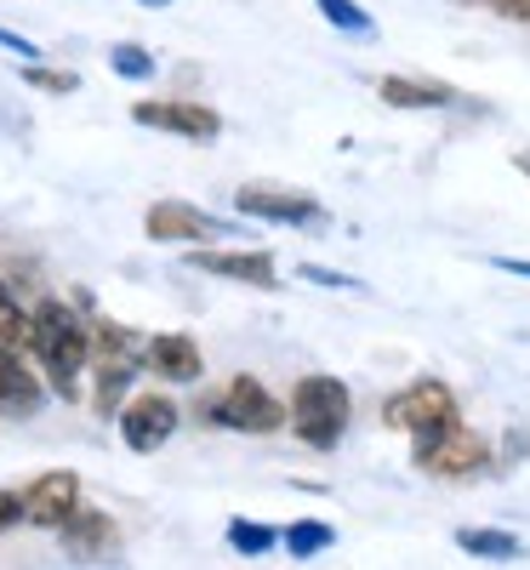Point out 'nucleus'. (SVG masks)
Segmentation results:
<instances>
[{"label": "nucleus", "mask_w": 530, "mask_h": 570, "mask_svg": "<svg viewBox=\"0 0 530 570\" xmlns=\"http://www.w3.org/2000/svg\"><path fill=\"white\" fill-rule=\"evenodd\" d=\"M206 416L217 428H234V434H274V428H285V405L257 383V376H234L223 389V400L206 405Z\"/></svg>", "instance_id": "20e7f679"}, {"label": "nucleus", "mask_w": 530, "mask_h": 570, "mask_svg": "<svg viewBox=\"0 0 530 570\" xmlns=\"http://www.w3.org/2000/svg\"><path fill=\"white\" fill-rule=\"evenodd\" d=\"M131 120L137 126H155V131H171V137H188V142H212L223 131L217 109L206 104H131Z\"/></svg>", "instance_id": "6e6552de"}, {"label": "nucleus", "mask_w": 530, "mask_h": 570, "mask_svg": "<svg viewBox=\"0 0 530 570\" xmlns=\"http://www.w3.org/2000/svg\"><path fill=\"white\" fill-rule=\"evenodd\" d=\"M75 508H80V480L75 473H40V480L23 491V519L40 525V531H58Z\"/></svg>", "instance_id": "9d476101"}, {"label": "nucleus", "mask_w": 530, "mask_h": 570, "mask_svg": "<svg viewBox=\"0 0 530 570\" xmlns=\"http://www.w3.org/2000/svg\"><path fill=\"white\" fill-rule=\"evenodd\" d=\"M497 268H502V274H519V279H530V263H524V257H502Z\"/></svg>", "instance_id": "bb28decb"}, {"label": "nucleus", "mask_w": 530, "mask_h": 570, "mask_svg": "<svg viewBox=\"0 0 530 570\" xmlns=\"http://www.w3.org/2000/svg\"><path fill=\"white\" fill-rule=\"evenodd\" d=\"M331 542H336V531L320 525V519H297V525L285 531V548H292V559H314V553H325Z\"/></svg>", "instance_id": "6ab92c4d"}, {"label": "nucleus", "mask_w": 530, "mask_h": 570, "mask_svg": "<svg viewBox=\"0 0 530 570\" xmlns=\"http://www.w3.org/2000/svg\"><path fill=\"white\" fill-rule=\"evenodd\" d=\"M411 456H416L422 473H433V480H468V473L491 468V445H485V434H473L462 416L445 422L440 434L411 440Z\"/></svg>", "instance_id": "7ed1b4c3"}, {"label": "nucleus", "mask_w": 530, "mask_h": 570, "mask_svg": "<svg viewBox=\"0 0 530 570\" xmlns=\"http://www.w3.org/2000/svg\"><path fill=\"white\" fill-rule=\"evenodd\" d=\"M188 268L217 274V279H239V285H257V292H274V285H279L268 252H188Z\"/></svg>", "instance_id": "9b49d317"}, {"label": "nucleus", "mask_w": 530, "mask_h": 570, "mask_svg": "<svg viewBox=\"0 0 530 570\" xmlns=\"http://www.w3.org/2000/svg\"><path fill=\"white\" fill-rule=\"evenodd\" d=\"M143 365H149L155 376H166V383H200V376H206L200 343L183 337V331H166V337H155L149 348H143Z\"/></svg>", "instance_id": "ddd939ff"}, {"label": "nucleus", "mask_w": 530, "mask_h": 570, "mask_svg": "<svg viewBox=\"0 0 530 570\" xmlns=\"http://www.w3.org/2000/svg\"><path fill=\"white\" fill-rule=\"evenodd\" d=\"M23 80H29L35 91H58V98H63V91H75V86H80V80H75L69 69H40V63H29V69H23Z\"/></svg>", "instance_id": "5701e85b"}, {"label": "nucleus", "mask_w": 530, "mask_h": 570, "mask_svg": "<svg viewBox=\"0 0 530 570\" xmlns=\"http://www.w3.org/2000/svg\"><path fill=\"white\" fill-rule=\"evenodd\" d=\"M376 91L394 109H445L451 104V86H428V80H405V75H389Z\"/></svg>", "instance_id": "2eb2a0df"}, {"label": "nucleus", "mask_w": 530, "mask_h": 570, "mask_svg": "<svg viewBox=\"0 0 530 570\" xmlns=\"http://www.w3.org/2000/svg\"><path fill=\"white\" fill-rule=\"evenodd\" d=\"M40 400H46V389L35 383V371L12 348H0V416H35Z\"/></svg>", "instance_id": "4468645a"}, {"label": "nucleus", "mask_w": 530, "mask_h": 570, "mask_svg": "<svg viewBox=\"0 0 530 570\" xmlns=\"http://www.w3.org/2000/svg\"><path fill=\"white\" fill-rule=\"evenodd\" d=\"M303 279L325 285V292H349V285H360V279H349V274H336V268H320V263H303Z\"/></svg>", "instance_id": "b1692460"}, {"label": "nucleus", "mask_w": 530, "mask_h": 570, "mask_svg": "<svg viewBox=\"0 0 530 570\" xmlns=\"http://www.w3.org/2000/svg\"><path fill=\"white\" fill-rule=\"evenodd\" d=\"M18 519H23V497L18 491H0V537H7Z\"/></svg>", "instance_id": "393cba45"}, {"label": "nucleus", "mask_w": 530, "mask_h": 570, "mask_svg": "<svg viewBox=\"0 0 530 570\" xmlns=\"http://www.w3.org/2000/svg\"><path fill=\"white\" fill-rule=\"evenodd\" d=\"M29 337H35V314H23V308H18V297H12V285L0 279V348L23 354V348H29Z\"/></svg>", "instance_id": "dca6fc26"}, {"label": "nucleus", "mask_w": 530, "mask_h": 570, "mask_svg": "<svg viewBox=\"0 0 530 570\" xmlns=\"http://www.w3.org/2000/svg\"><path fill=\"white\" fill-rule=\"evenodd\" d=\"M457 548L473 559H519V537L508 531H457Z\"/></svg>", "instance_id": "a211bd4d"}, {"label": "nucleus", "mask_w": 530, "mask_h": 570, "mask_svg": "<svg viewBox=\"0 0 530 570\" xmlns=\"http://www.w3.org/2000/svg\"><path fill=\"white\" fill-rule=\"evenodd\" d=\"M143 228H149V240H160V246H183V240H228V223H217L212 212L183 206V200H160V206H149Z\"/></svg>", "instance_id": "0eeeda50"}, {"label": "nucleus", "mask_w": 530, "mask_h": 570, "mask_svg": "<svg viewBox=\"0 0 530 570\" xmlns=\"http://www.w3.org/2000/svg\"><path fill=\"white\" fill-rule=\"evenodd\" d=\"M29 354L40 360V371L52 376V389L63 400H80V371L91 360V325L69 308V303H40L35 308V337Z\"/></svg>", "instance_id": "f257e3e1"}, {"label": "nucleus", "mask_w": 530, "mask_h": 570, "mask_svg": "<svg viewBox=\"0 0 530 570\" xmlns=\"http://www.w3.org/2000/svg\"><path fill=\"white\" fill-rule=\"evenodd\" d=\"M234 206L246 212V217H263V223H325V212H320V200H308V195H292V188H263V183H246L234 195Z\"/></svg>", "instance_id": "1a4fd4ad"}, {"label": "nucleus", "mask_w": 530, "mask_h": 570, "mask_svg": "<svg viewBox=\"0 0 530 570\" xmlns=\"http://www.w3.org/2000/svg\"><path fill=\"white\" fill-rule=\"evenodd\" d=\"M349 416H354L349 383H336V376H297V389H292V428H297L303 445L336 451L343 434H349Z\"/></svg>", "instance_id": "f03ea898"}, {"label": "nucleus", "mask_w": 530, "mask_h": 570, "mask_svg": "<svg viewBox=\"0 0 530 570\" xmlns=\"http://www.w3.org/2000/svg\"><path fill=\"white\" fill-rule=\"evenodd\" d=\"M109 69L126 75V80H155V58H149V46H137V40H120V46H115Z\"/></svg>", "instance_id": "aec40b11"}, {"label": "nucleus", "mask_w": 530, "mask_h": 570, "mask_svg": "<svg viewBox=\"0 0 530 570\" xmlns=\"http://www.w3.org/2000/svg\"><path fill=\"white\" fill-rule=\"evenodd\" d=\"M274 542H279V537H274L268 525H252V519H234V525H228V548L246 553V559H263Z\"/></svg>", "instance_id": "412c9836"}, {"label": "nucleus", "mask_w": 530, "mask_h": 570, "mask_svg": "<svg viewBox=\"0 0 530 570\" xmlns=\"http://www.w3.org/2000/svg\"><path fill=\"white\" fill-rule=\"evenodd\" d=\"M382 422L389 428H400V434H411V440H422V434H440L445 422H457V394L445 389V383H411L405 394H394L389 405H382Z\"/></svg>", "instance_id": "39448f33"}, {"label": "nucleus", "mask_w": 530, "mask_h": 570, "mask_svg": "<svg viewBox=\"0 0 530 570\" xmlns=\"http://www.w3.org/2000/svg\"><path fill=\"white\" fill-rule=\"evenodd\" d=\"M0 46H12V52H18V58H29V63L40 58V46H29V40H18V35H7V29H0Z\"/></svg>", "instance_id": "a878e982"}, {"label": "nucleus", "mask_w": 530, "mask_h": 570, "mask_svg": "<svg viewBox=\"0 0 530 570\" xmlns=\"http://www.w3.org/2000/svg\"><path fill=\"white\" fill-rule=\"evenodd\" d=\"M171 434H177V405H171L166 394H137V400L120 411V440H126L137 456L160 451Z\"/></svg>", "instance_id": "423d86ee"}, {"label": "nucleus", "mask_w": 530, "mask_h": 570, "mask_svg": "<svg viewBox=\"0 0 530 570\" xmlns=\"http://www.w3.org/2000/svg\"><path fill=\"white\" fill-rule=\"evenodd\" d=\"M58 542H63V553L69 559H104L115 542H120V531H115V519L109 513H98V508H75L63 525H58Z\"/></svg>", "instance_id": "f8f14e48"}, {"label": "nucleus", "mask_w": 530, "mask_h": 570, "mask_svg": "<svg viewBox=\"0 0 530 570\" xmlns=\"http://www.w3.org/2000/svg\"><path fill=\"white\" fill-rule=\"evenodd\" d=\"M314 7L325 12L331 29H349V35H371V12L360 7V0H314Z\"/></svg>", "instance_id": "4be33fe9"}, {"label": "nucleus", "mask_w": 530, "mask_h": 570, "mask_svg": "<svg viewBox=\"0 0 530 570\" xmlns=\"http://www.w3.org/2000/svg\"><path fill=\"white\" fill-rule=\"evenodd\" d=\"M143 7H171V0H143Z\"/></svg>", "instance_id": "cd10ccee"}, {"label": "nucleus", "mask_w": 530, "mask_h": 570, "mask_svg": "<svg viewBox=\"0 0 530 570\" xmlns=\"http://www.w3.org/2000/svg\"><path fill=\"white\" fill-rule=\"evenodd\" d=\"M131 360H98V416H115L120 411V394L131 389Z\"/></svg>", "instance_id": "f3484780"}]
</instances>
